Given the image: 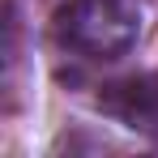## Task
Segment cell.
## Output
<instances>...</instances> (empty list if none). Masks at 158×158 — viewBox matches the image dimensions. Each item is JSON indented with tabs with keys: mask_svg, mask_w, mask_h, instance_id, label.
Here are the masks:
<instances>
[{
	"mask_svg": "<svg viewBox=\"0 0 158 158\" xmlns=\"http://www.w3.org/2000/svg\"><path fill=\"white\" fill-rule=\"evenodd\" d=\"M98 103H103V111H111L115 120H124L128 128L158 137V73L120 81V85H107V94Z\"/></svg>",
	"mask_w": 158,
	"mask_h": 158,
	"instance_id": "2",
	"label": "cell"
},
{
	"mask_svg": "<svg viewBox=\"0 0 158 158\" xmlns=\"http://www.w3.org/2000/svg\"><path fill=\"white\" fill-rule=\"evenodd\" d=\"M52 34L81 60H120L141 34V9L132 0H69L56 9Z\"/></svg>",
	"mask_w": 158,
	"mask_h": 158,
	"instance_id": "1",
	"label": "cell"
}]
</instances>
